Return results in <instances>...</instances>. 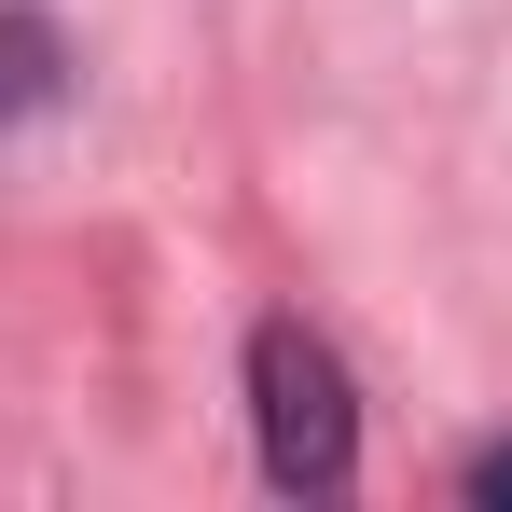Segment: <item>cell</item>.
<instances>
[{
  "mask_svg": "<svg viewBox=\"0 0 512 512\" xmlns=\"http://www.w3.org/2000/svg\"><path fill=\"white\" fill-rule=\"evenodd\" d=\"M42 97H56V28L0 14V111H42Z\"/></svg>",
  "mask_w": 512,
  "mask_h": 512,
  "instance_id": "cell-2",
  "label": "cell"
},
{
  "mask_svg": "<svg viewBox=\"0 0 512 512\" xmlns=\"http://www.w3.org/2000/svg\"><path fill=\"white\" fill-rule=\"evenodd\" d=\"M250 416H263V471L291 499H346L360 471V402H346V360L305 319H263L250 333Z\"/></svg>",
  "mask_w": 512,
  "mask_h": 512,
  "instance_id": "cell-1",
  "label": "cell"
},
{
  "mask_svg": "<svg viewBox=\"0 0 512 512\" xmlns=\"http://www.w3.org/2000/svg\"><path fill=\"white\" fill-rule=\"evenodd\" d=\"M471 499H485V512H512V443H485V457H471Z\"/></svg>",
  "mask_w": 512,
  "mask_h": 512,
  "instance_id": "cell-3",
  "label": "cell"
}]
</instances>
